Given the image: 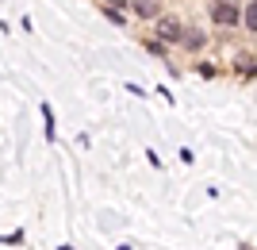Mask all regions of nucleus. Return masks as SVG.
Masks as SVG:
<instances>
[{
    "instance_id": "f257e3e1",
    "label": "nucleus",
    "mask_w": 257,
    "mask_h": 250,
    "mask_svg": "<svg viewBox=\"0 0 257 250\" xmlns=\"http://www.w3.org/2000/svg\"><path fill=\"white\" fill-rule=\"evenodd\" d=\"M207 16L223 31H242V0H207Z\"/></svg>"
},
{
    "instance_id": "f03ea898",
    "label": "nucleus",
    "mask_w": 257,
    "mask_h": 250,
    "mask_svg": "<svg viewBox=\"0 0 257 250\" xmlns=\"http://www.w3.org/2000/svg\"><path fill=\"white\" fill-rule=\"evenodd\" d=\"M184 27H188V23L177 20V16H161V20L154 23V35H158L165 46H181L184 43Z\"/></svg>"
},
{
    "instance_id": "7ed1b4c3",
    "label": "nucleus",
    "mask_w": 257,
    "mask_h": 250,
    "mask_svg": "<svg viewBox=\"0 0 257 250\" xmlns=\"http://www.w3.org/2000/svg\"><path fill=\"white\" fill-rule=\"evenodd\" d=\"M131 16L139 23H158L161 16H165V4H161V0H135V4H131Z\"/></svg>"
},
{
    "instance_id": "20e7f679",
    "label": "nucleus",
    "mask_w": 257,
    "mask_h": 250,
    "mask_svg": "<svg viewBox=\"0 0 257 250\" xmlns=\"http://www.w3.org/2000/svg\"><path fill=\"white\" fill-rule=\"evenodd\" d=\"M204 46H207V31H200L196 23H188V27H184V43H181V50H188V54H200Z\"/></svg>"
},
{
    "instance_id": "39448f33",
    "label": "nucleus",
    "mask_w": 257,
    "mask_h": 250,
    "mask_svg": "<svg viewBox=\"0 0 257 250\" xmlns=\"http://www.w3.org/2000/svg\"><path fill=\"white\" fill-rule=\"evenodd\" d=\"M242 31L257 35V0H242Z\"/></svg>"
},
{
    "instance_id": "423d86ee",
    "label": "nucleus",
    "mask_w": 257,
    "mask_h": 250,
    "mask_svg": "<svg viewBox=\"0 0 257 250\" xmlns=\"http://www.w3.org/2000/svg\"><path fill=\"white\" fill-rule=\"evenodd\" d=\"M142 46H146V50H150L154 58H161V62H165V58H169V46L161 43L158 35H150V39H142Z\"/></svg>"
},
{
    "instance_id": "0eeeda50",
    "label": "nucleus",
    "mask_w": 257,
    "mask_h": 250,
    "mask_svg": "<svg viewBox=\"0 0 257 250\" xmlns=\"http://www.w3.org/2000/svg\"><path fill=\"white\" fill-rule=\"evenodd\" d=\"M43 120H46V142H54V112H50V104H43Z\"/></svg>"
}]
</instances>
